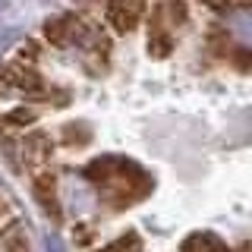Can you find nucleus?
<instances>
[{"label":"nucleus","mask_w":252,"mask_h":252,"mask_svg":"<svg viewBox=\"0 0 252 252\" xmlns=\"http://www.w3.org/2000/svg\"><path fill=\"white\" fill-rule=\"evenodd\" d=\"M148 192H152V177H148L139 164H132L129 158H120V167L110 177V183L101 186V199H104L110 208H126V205L139 202L142 195H148Z\"/></svg>","instance_id":"obj_1"},{"label":"nucleus","mask_w":252,"mask_h":252,"mask_svg":"<svg viewBox=\"0 0 252 252\" xmlns=\"http://www.w3.org/2000/svg\"><path fill=\"white\" fill-rule=\"evenodd\" d=\"M104 19H107V26L117 32V35H126V32H132L139 26L142 19H145V3H110L104 6Z\"/></svg>","instance_id":"obj_2"},{"label":"nucleus","mask_w":252,"mask_h":252,"mask_svg":"<svg viewBox=\"0 0 252 252\" xmlns=\"http://www.w3.org/2000/svg\"><path fill=\"white\" fill-rule=\"evenodd\" d=\"M224 29L233 38L236 47H249L252 51V6H233L224 13Z\"/></svg>","instance_id":"obj_3"},{"label":"nucleus","mask_w":252,"mask_h":252,"mask_svg":"<svg viewBox=\"0 0 252 252\" xmlns=\"http://www.w3.org/2000/svg\"><path fill=\"white\" fill-rule=\"evenodd\" d=\"M148 51H152L155 60H164L173 51V38L167 26H164V6H155L152 10V22H148Z\"/></svg>","instance_id":"obj_4"},{"label":"nucleus","mask_w":252,"mask_h":252,"mask_svg":"<svg viewBox=\"0 0 252 252\" xmlns=\"http://www.w3.org/2000/svg\"><path fill=\"white\" fill-rule=\"evenodd\" d=\"M180 252H230L224 246V240H218L215 233H192L183 240V246H180Z\"/></svg>","instance_id":"obj_5"},{"label":"nucleus","mask_w":252,"mask_h":252,"mask_svg":"<svg viewBox=\"0 0 252 252\" xmlns=\"http://www.w3.org/2000/svg\"><path fill=\"white\" fill-rule=\"evenodd\" d=\"M205 47H208L211 57L227 60L236 44H233V38L227 35V29H224V26H211V29H208V41H205Z\"/></svg>","instance_id":"obj_6"},{"label":"nucleus","mask_w":252,"mask_h":252,"mask_svg":"<svg viewBox=\"0 0 252 252\" xmlns=\"http://www.w3.org/2000/svg\"><path fill=\"white\" fill-rule=\"evenodd\" d=\"M101 252H142V236L139 233H123L120 240H114L110 246H104Z\"/></svg>","instance_id":"obj_7"},{"label":"nucleus","mask_w":252,"mask_h":252,"mask_svg":"<svg viewBox=\"0 0 252 252\" xmlns=\"http://www.w3.org/2000/svg\"><path fill=\"white\" fill-rule=\"evenodd\" d=\"M92 139V132H89V126L85 123H69L66 129H63V142H66V145H85V142Z\"/></svg>","instance_id":"obj_8"},{"label":"nucleus","mask_w":252,"mask_h":252,"mask_svg":"<svg viewBox=\"0 0 252 252\" xmlns=\"http://www.w3.org/2000/svg\"><path fill=\"white\" fill-rule=\"evenodd\" d=\"M227 60H230V66L236 73H252V51L249 47H233Z\"/></svg>","instance_id":"obj_9"},{"label":"nucleus","mask_w":252,"mask_h":252,"mask_svg":"<svg viewBox=\"0 0 252 252\" xmlns=\"http://www.w3.org/2000/svg\"><path fill=\"white\" fill-rule=\"evenodd\" d=\"M73 236H76V243H89V240H94V230L89 224H76L73 227Z\"/></svg>","instance_id":"obj_10"}]
</instances>
